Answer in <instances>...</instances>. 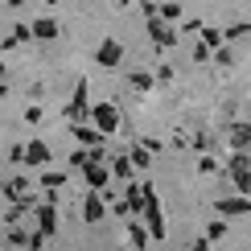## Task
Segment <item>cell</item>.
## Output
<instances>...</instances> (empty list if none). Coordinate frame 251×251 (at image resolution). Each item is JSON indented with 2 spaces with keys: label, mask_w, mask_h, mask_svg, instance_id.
Returning <instances> with one entry per match:
<instances>
[{
  "label": "cell",
  "mask_w": 251,
  "mask_h": 251,
  "mask_svg": "<svg viewBox=\"0 0 251 251\" xmlns=\"http://www.w3.org/2000/svg\"><path fill=\"white\" fill-rule=\"evenodd\" d=\"M70 136H75V140L82 144V149H107V144H103L107 136H99L95 128H91V124H82V128H70Z\"/></svg>",
  "instance_id": "8992f818"
},
{
  "label": "cell",
  "mask_w": 251,
  "mask_h": 251,
  "mask_svg": "<svg viewBox=\"0 0 251 251\" xmlns=\"http://www.w3.org/2000/svg\"><path fill=\"white\" fill-rule=\"evenodd\" d=\"M111 173L116 177H132V161L128 156H116V161H111Z\"/></svg>",
  "instance_id": "ac0fdd59"
},
{
  "label": "cell",
  "mask_w": 251,
  "mask_h": 251,
  "mask_svg": "<svg viewBox=\"0 0 251 251\" xmlns=\"http://www.w3.org/2000/svg\"><path fill=\"white\" fill-rule=\"evenodd\" d=\"M0 82H4V62H0Z\"/></svg>",
  "instance_id": "484cf974"
},
{
  "label": "cell",
  "mask_w": 251,
  "mask_h": 251,
  "mask_svg": "<svg viewBox=\"0 0 251 251\" xmlns=\"http://www.w3.org/2000/svg\"><path fill=\"white\" fill-rule=\"evenodd\" d=\"M25 161H29V165H50V144L25 140Z\"/></svg>",
  "instance_id": "8fae6325"
},
{
  "label": "cell",
  "mask_w": 251,
  "mask_h": 251,
  "mask_svg": "<svg viewBox=\"0 0 251 251\" xmlns=\"http://www.w3.org/2000/svg\"><path fill=\"white\" fill-rule=\"evenodd\" d=\"M132 87H136V91H149V87H152V75H144V70H136V75H132Z\"/></svg>",
  "instance_id": "44dd1931"
},
{
  "label": "cell",
  "mask_w": 251,
  "mask_h": 251,
  "mask_svg": "<svg viewBox=\"0 0 251 251\" xmlns=\"http://www.w3.org/2000/svg\"><path fill=\"white\" fill-rule=\"evenodd\" d=\"M82 218H87V223H103V194L82 198Z\"/></svg>",
  "instance_id": "9c48e42d"
},
{
  "label": "cell",
  "mask_w": 251,
  "mask_h": 251,
  "mask_svg": "<svg viewBox=\"0 0 251 251\" xmlns=\"http://www.w3.org/2000/svg\"><path fill=\"white\" fill-rule=\"evenodd\" d=\"M37 185H41V190H50V194H54V190H62V185H66V173H62V169H46V173L37 177Z\"/></svg>",
  "instance_id": "7c38bea8"
},
{
  "label": "cell",
  "mask_w": 251,
  "mask_h": 251,
  "mask_svg": "<svg viewBox=\"0 0 251 251\" xmlns=\"http://www.w3.org/2000/svg\"><path fill=\"white\" fill-rule=\"evenodd\" d=\"M181 13H185L181 4H161V21H165V25H169V21H177Z\"/></svg>",
  "instance_id": "d6986e66"
},
{
  "label": "cell",
  "mask_w": 251,
  "mask_h": 251,
  "mask_svg": "<svg viewBox=\"0 0 251 251\" xmlns=\"http://www.w3.org/2000/svg\"><path fill=\"white\" fill-rule=\"evenodd\" d=\"M33 214H37V231L46 235V239H50V235L58 231V206H50V202H41V206H37Z\"/></svg>",
  "instance_id": "5b68a950"
},
{
  "label": "cell",
  "mask_w": 251,
  "mask_h": 251,
  "mask_svg": "<svg viewBox=\"0 0 251 251\" xmlns=\"http://www.w3.org/2000/svg\"><path fill=\"white\" fill-rule=\"evenodd\" d=\"M91 107H95V103L87 99V78H78V82H75V95H70V103H66L70 128H82V124L91 120Z\"/></svg>",
  "instance_id": "6da1fadb"
},
{
  "label": "cell",
  "mask_w": 251,
  "mask_h": 251,
  "mask_svg": "<svg viewBox=\"0 0 251 251\" xmlns=\"http://www.w3.org/2000/svg\"><path fill=\"white\" fill-rule=\"evenodd\" d=\"M4 198H8V202H25V198H29V177H8V181H4Z\"/></svg>",
  "instance_id": "ba28073f"
},
{
  "label": "cell",
  "mask_w": 251,
  "mask_h": 251,
  "mask_svg": "<svg viewBox=\"0 0 251 251\" xmlns=\"http://www.w3.org/2000/svg\"><path fill=\"white\" fill-rule=\"evenodd\" d=\"M4 95H8V82H0V99H4Z\"/></svg>",
  "instance_id": "d4e9b609"
},
{
  "label": "cell",
  "mask_w": 251,
  "mask_h": 251,
  "mask_svg": "<svg viewBox=\"0 0 251 251\" xmlns=\"http://www.w3.org/2000/svg\"><path fill=\"white\" fill-rule=\"evenodd\" d=\"M29 235H33V231H29ZM29 235L21 231V226H13V231H8V243H13V247H29Z\"/></svg>",
  "instance_id": "ffe728a7"
},
{
  "label": "cell",
  "mask_w": 251,
  "mask_h": 251,
  "mask_svg": "<svg viewBox=\"0 0 251 251\" xmlns=\"http://www.w3.org/2000/svg\"><path fill=\"white\" fill-rule=\"evenodd\" d=\"M58 33H62V29H58L54 17H37V21H33V37H37V41H54Z\"/></svg>",
  "instance_id": "30bf717a"
},
{
  "label": "cell",
  "mask_w": 251,
  "mask_h": 251,
  "mask_svg": "<svg viewBox=\"0 0 251 251\" xmlns=\"http://www.w3.org/2000/svg\"><path fill=\"white\" fill-rule=\"evenodd\" d=\"M70 165H75V169H87L91 165V149H75L70 152Z\"/></svg>",
  "instance_id": "e0dca14e"
},
{
  "label": "cell",
  "mask_w": 251,
  "mask_h": 251,
  "mask_svg": "<svg viewBox=\"0 0 251 251\" xmlns=\"http://www.w3.org/2000/svg\"><path fill=\"white\" fill-rule=\"evenodd\" d=\"M128 239H132V243H136V251H140V247H149V226H144V223H136V218H132V223H128Z\"/></svg>",
  "instance_id": "5bb4252c"
},
{
  "label": "cell",
  "mask_w": 251,
  "mask_h": 251,
  "mask_svg": "<svg viewBox=\"0 0 251 251\" xmlns=\"http://www.w3.org/2000/svg\"><path fill=\"white\" fill-rule=\"evenodd\" d=\"M82 181H87V194H107L111 169L107 165H87V169H82Z\"/></svg>",
  "instance_id": "3957f363"
},
{
  "label": "cell",
  "mask_w": 251,
  "mask_h": 251,
  "mask_svg": "<svg viewBox=\"0 0 251 251\" xmlns=\"http://www.w3.org/2000/svg\"><path fill=\"white\" fill-rule=\"evenodd\" d=\"M95 62H99V66H107V70H111V66H120V62H124V46L107 37V41L95 50Z\"/></svg>",
  "instance_id": "277c9868"
},
{
  "label": "cell",
  "mask_w": 251,
  "mask_h": 251,
  "mask_svg": "<svg viewBox=\"0 0 251 251\" xmlns=\"http://www.w3.org/2000/svg\"><path fill=\"white\" fill-rule=\"evenodd\" d=\"M4 243H8V235H0V247H4Z\"/></svg>",
  "instance_id": "4316f807"
},
{
  "label": "cell",
  "mask_w": 251,
  "mask_h": 251,
  "mask_svg": "<svg viewBox=\"0 0 251 251\" xmlns=\"http://www.w3.org/2000/svg\"><path fill=\"white\" fill-rule=\"evenodd\" d=\"M149 37L156 41V50H165V46H173V41H177V33H173L169 25H165L161 17H156V21H149Z\"/></svg>",
  "instance_id": "52a82bcc"
},
{
  "label": "cell",
  "mask_w": 251,
  "mask_h": 251,
  "mask_svg": "<svg viewBox=\"0 0 251 251\" xmlns=\"http://www.w3.org/2000/svg\"><path fill=\"white\" fill-rule=\"evenodd\" d=\"M8 161H13V165L25 161V144H8Z\"/></svg>",
  "instance_id": "7402d4cb"
},
{
  "label": "cell",
  "mask_w": 251,
  "mask_h": 251,
  "mask_svg": "<svg viewBox=\"0 0 251 251\" xmlns=\"http://www.w3.org/2000/svg\"><path fill=\"white\" fill-rule=\"evenodd\" d=\"M206 235H210V239H223L226 226H223V223H210V226H206Z\"/></svg>",
  "instance_id": "cb8c5ba5"
},
{
  "label": "cell",
  "mask_w": 251,
  "mask_h": 251,
  "mask_svg": "<svg viewBox=\"0 0 251 251\" xmlns=\"http://www.w3.org/2000/svg\"><path fill=\"white\" fill-rule=\"evenodd\" d=\"M128 161H132V169H149V161H152V152L144 149V144H132V149H128Z\"/></svg>",
  "instance_id": "9a60e30c"
},
{
  "label": "cell",
  "mask_w": 251,
  "mask_h": 251,
  "mask_svg": "<svg viewBox=\"0 0 251 251\" xmlns=\"http://www.w3.org/2000/svg\"><path fill=\"white\" fill-rule=\"evenodd\" d=\"M247 140H251V128H247V124H235V132H231V144H235V149H247Z\"/></svg>",
  "instance_id": "2e32d148"
},
{
  "label": "cell",
  "mask_w": 251,
  "mask_h": 251,
  "mask_svg": "<svg viewBox=\"0 0 251 251\" xmlns=\"http://www.w3.org/2000/svg\"><path fill=\"white\" fill-rule=\"evenodd\" d=\"M91 124H95L99 136H111V132L120 128V111H116V103H95V107H91Z\"/></svg>",
  "instance_id": "7a4b0ae2"
},
{
  "label": "cell",
  "mask_w": 251,
  "mask_h": 251,
  "mask_svg": "<svg viewBox=\"0 0 251 251\" xmlns=\"http://www.w3.org/2000/svg\"><path fill=\"white\" fill-rule=\"evenodd\" d=\"M41 116H46L41 107H25V124H41Z\"/></svg>",
  "instance_id": "603a6c76"
},
{
  "label": "cell",
  "mask_w": 251,
  "mask_h": 251,
  "mask_svg": "<svg viewBox=\"0 0 251 251\" xmlns=\"http://www.w3.org/2000/svg\"><path fill=\"white\" fill-rule=\"evenodd\" d=\"M116 251H124V247H116Z\"/></svg>",
  "instance_id": "83f0119b"
},
{
  "label": "cell",
  "mask_w": 251,
  "mask_h": 251,
  "mask_svg": "<svg viewBox=\"0 0 251 251\" xmlns=\"http://www.w3.org/2000/svg\"><path fill=\"white\" fill-rule=\"evenodd\" d=\"M251 206H247V198H226V202H218V214H226V218H239V214H247Z\"/></svg>",
  "instance_id": "4fadbf2b"
}]
</instances>
